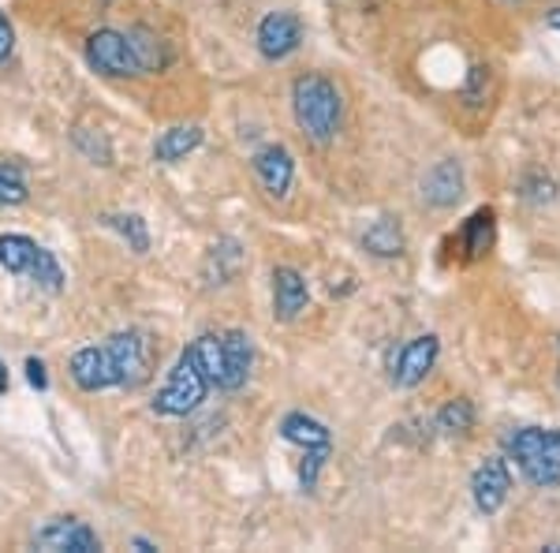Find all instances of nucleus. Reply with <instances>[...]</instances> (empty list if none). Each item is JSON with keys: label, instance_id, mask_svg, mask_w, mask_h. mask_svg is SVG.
Returning <instances> with one entry per match:
<instances>
[{"label": "nucleus", "instance_id": "10", "mask_svg": "<svg viewBox=\"0 0 560 553\" xmlns=\"http://www.w3.org/2000/svg\"><path fill=\"white\" fill-rule=\"evenodd\" d=\"M34 542L52 553H97L102 550V539H97L83 520H75V516H57V520H49Z\"/></svg>", "mask_w": 560, "mask_h": 553}, {"label": "nucleus", "instance_id": "25", "mask_svg": "<svg viewBox=\"0 0 560 553\" xmlns=\"http://www.w3.org/2000/svg\"><path fill=\"white\" fill-rule=\"evenodd\" d=\"M26 277H31L34 285L42 288V292H52V296L65 288V269H60L57 255H52V251H45V247H38V255H34L31 269H26Z\"/></svg>", "mask_w": 560, "mask_h": 553}, {"label": "nucleus", "instance_id": "36", "mask_svg": "<svg viewBox=\"0 0 560 553\" xmlns=\"http://www.w3.org/2000/svg\"><path fill=\"white\" fill-rule=\"evenodd\" d=\"M541 550H546V553H560V542H546Z\"/></svg>", "mask_w": 560, "mask_h": 553}, {"label": "nucleus", "instance_id": "7", "mask_svg": "<svg viewBox=\"0 0 560 553\" xmlns=\"http://www.w3.org/2000/svg\"><path fill=\"white\" fill-rule=\"evenodd\" d=\"M105 352H108V359H113V367H116V385L135 389V385L147 382L150 362H147V341H142V333H135V330L113 333L108 344H105Z\"/></svg>", "mask_w": 560, "mask_h": 553}, {"label": "nucleus", "instance_id": "13", "mask_svg": "<svg viewBox=\"0 0 560 553\" xmlns=\"http://www.w3.org/2000/svg\"><path fill=\"white\" fill-rule=\"evenodd\" d=\"M250 165H255L261 187H266L273 198H284L292 192V180H295V158L288 153V147H280V142H269V147L255 150V158H250Z\"/></svg>", "mask_w": 560, "mask_h": 553}, {"label": "nucleus", "instance_id": "19", "mask_svg": "<svg viewBox=\"0 0 560 553\" xmlns=\"http://www.w3.org/2000/svg\"><path fill=\"white\" fill-rule=\"evenodd\" d=\"M478 423V412L475 404L467 401V396H453V401H445L438 407V415H433V430L445 434V438H467V434L475 430Z\"/></svg>", "mask_w": 560, "mask_h": 553}, {"label": "nucleus", "instance_id": "4", "mask_svg": "<svg viewBox=\"0 0 560 553\" xmlns=\"http://www.w3.org/2000/svg\"><path fill=\"white\" fill-rule=\"evenodd\" d=\"M438 356H441V341L433 333H419L411 337L408 344H400V352L388 362V382L396 389H415L427 382V375L438 367Z\"/></svg>", "mask_w": 560, "mask_h": 553}, {"label": "nucleus", "instance_id": "35", "mask_svg": "<svg viewBox=\"0 0 560 553\" xmlns=\"http://www.w3.org/2000/svg\"><path fill=\"white\" fill-rule=\"evenodd\" d=\"M8 393V370H4V362H0V396Z\"/></svg>", "mask_w": 560, "mask_h": 553}, {"label": "nucleus", "instance_id": "1", "mask_svg": "<svg viewBox=\"0 0 560 553\" xmlns=\"http://www.w3.org/2000/svg\"><path fill=\"white\" fill-rule=\"evenodd\" d=\"M292 116L300 131L318 147H329L345 124V94L329 76L306 71L292 83Z\"/></svg>", "mask_w": 560, "mask_h": 553}, {"label": "nucleus", "instance_id": "21", "mask_svg": "<svg viewBox=\"0 0 560 553\" xmlns=\"http://www.w3.org/2000/svg\"><path fill=\"white\" fill-rule=\"evenodd\" d=\"M128 42H131L135 60H139V71H161L168 65L165 42H161L153 31H147V26H135V31H128Z\"/></svg>", "mask_w": 560, "mask_h": 553}, {"label": "nucleus", "instance_id": "32", "mask_svg": "<svg viewBox=\"0 0 560 553\" xmlns=\"http://www.w3.org/2000/svg\"><path fill=\"white\" fill-rule=\"evenodd\" d=\"M26 382H31L34 389H49V375H45L42 359H26Z\"/></svg>", "mask_w": 560, "mask_h": 553}, {"label": "nucleus", "instance_id": "9", "mask_svg": "<svg viewBox=\"0 0 560 553\" xmlns=\"http://www.w3.org/2000/svg\"><path fill=\"white\" fill-rule=\"evenodd\" d=\"M467 176H464V161L456 158H441L427 176H422V203L433 210H453L464 198Z\"/></svg>", "mask_w": 560, "mask_h": 553}, {"label": "nucleus", "instance_id": "29", "mask_svg": "<svg viewBox=\"0 0 560 553\" xmlns=\"http://www.w3.org/2000/svg\"><path fill=\"white\" fill-rule=\"evenodd\" d=\"M71 139H75V147L86 153L94 165H113V150H108V139L90 128H75L71 131Z\"/></svg>", "mask_w": 560, "mask_h": 553}, {"label": "nucleus", "instance_id": "8", "mask_svg": "<svg viewBox=\"0 0 560 553\" xmlns=\"http://www.w3.org/2000/svg\"><path fill=\"white\" fill-rule=\"evenodd\" d=\"M303 45V20L295 12H269L258 23V53L266 60H288Z\"/></svg>", "mask_w": 560, "mask_h": 553}, {"label": "nucleus", "instance_id": "37", "mask_svg": "<svg viewBox=\"0 0 560 553\" xmlns=\"http://www.w3.org/2000/svg\"><path fill=\"white\" fill-rule=\"evenodd\" d=\"M557 389H560V337H557Z\"/></svg>", "mask_w": 560, "mask_h": 553}, {"label": "nucleus", "instance_id": "18", "mask_svg": "<svg viewBox=\"0 0 560 553\" xmlns=\"http://www.w3.org/2000/svg\"><path fill=\"white\" fill-rule=\"evenodd\" d=\"M206 131L198 128V124H179V128H168L158 135V142H153V161H165V165H173V161H184L187 153L202 147Z\"/></svg>", "mask_w": 560, "mask_h": 553}, {"label": "nucleus", "instance_id": "6", "mask_svg": "<svg viewBox=\"0 0 560 553\" xmlns=\"http://www.w3.org/2000/svg\"><path fill=\"white\" fill-rule=\"evenodd\" d=\"M86 60H90V68L102 71V76H142L139 60H135V53H131L128 34H120V31H94L90 34Z\"/></svg>", "mask_w": 560, "mask_h": 553}, {"label": "nucleus", "instance_id": "16", "mask_svg": "<svg viewBox=\"0 0 560 553\" xmlns=\"http://www.w3.org/2000/svg\"><path fill=\"white\" fill-rule=\"evenodd\" d=\"M363 247H366V255H374V258H400L404 251H408V235H404L400 217L385 214V217H377V221H370L363 232Z\"/></svg>", "mask_w": 560, "mask_h": 553}, {"label": "nucleus", "instance_id": "17", "mask_svg": "<svg viewBox=\"0 0 560 553\" xmlns=\"http://www.w3.org/2000/svg\"><path fill=\"white\" fill-rule=\"evenodd\" d=\"M280 438H284L288 446H300V449H332L329 426L318 423L306 412H288L284 419H280Z\"/></svg>", "mask_w": 560, "mask_h": 553}, {"label": "nucleus", "instance_id": "2", "mask_svg": "<svg viewBox=\"0 0 560 553\" xmlns=\"http://www.w3.org/2000/svg\"><path fill=\"white\" fill-rule=\"evenodd\" d=\"M504 457L535 489H560V426H516L504 438Z\"/></svg>", "mask_w": 560, "mask_h": 553}, {"label": "nucleus", "instance_id": "15", "mask_svg": "<svg viewBox=\"0 0 560 553\" xmlns=\"http://www.w3.org/2000/svg\"><path fill=\"white\" fill-rule=\"evenodd\" d=\"M71 382L86 393H97V389H113L116 385V367L108 359L105 348H79L71 356Z\"/></svg>", "mask_w": 560, "mask_h": 553}, {"label": "nucleus", "instance_id": "31", "mask_svg": "<svg viewBox=\"0 0 560 553\" xmlns=\"http://www.w3.org/2000/svg\"><path fill=\"white\" fill-rule=\"evenodd\" d=\"M12 49H15V31H12V23H8V15L0 12V65L12 57Z\"/></svg>", "mask_w": 560, "mask_h": 553}, {"label": "nucleus", "instance_id": "30", "mask_svg": "<svg viewBox=\"0 0 560 553\" xmlns=\"http://www.w3.org/2000/svg\"><path fill=\"white\" fill-rule=\"evenodd\" d=\"M31 192H26V180L15 165H0V206H23Z\"/></svg>", "mask_w": 560, "mask_h": 553}, {"label": "nucleus", "instance_id": "14", "mask_svg": "<svg viewBox=\"0 0 560 553\" xmlns=\"http://www.w3.org/2000/svg\"><path fill=\"white\" fill-rule=\"evenodd\" d=\"M311 303V285L295 266H277L273 269V319L277 322H295Z\"/></svg>", "mask_w": 560, "mask_h": 553}, {"label": "nucleus", "instance_id": "24", "mask_svg": "<svg viewBox=\"0 0 560 553\" xmlns=\"http://www.w3.org/2000/svg\"><path fill=\"white\" fill-rule=\"evenodd\" d=\"M520 198L527 206H535V210H546V206H553L560 198V187L546 172H527V176L520 180Z\"/></svg>", "mask_w": 560, "mask_h": 553}, {"label": "nucleus", "instance_id": "34", "mask_svg": "<svg viewBox=\"0 0 560 553\" xmlns=\"http://www.w3.org/2000/svg\"><path fill=\"white\" fill-rule=\"evenodd\" d=\"M135 550H142V553H153V550H158V546H153L150 539H135Z\"/></svg>", "mask_w": 560, "mask_h": 553}, {"label": "nucleus", "instance_id": "28", "mask_svg": "<svg viewBox=\"0 0 560 553\" xmlns=\"http://www.w3.org/2000/svg\"><path fill=\"white\" fill-rule=\"evenodd\" d=\"M332 449H303V464H300V489L303 494H314L318 489V479L325 464H329Z\"/></svg>", "mask_w": 560, "mask_h": 553}, {"label": "nucleus", "instance_id": "12", "mask_svg": "<svg viewBox=\"0 0 560 553\" xmlns=\"http://www.w3.org/2000/svg\"><path fill=\"white\" fill-rule=\"evenodd\" d=\"M250 367H255V344L243 330H229L221 337V385L224 393H236L247 385Z\"/></svg>", "mask_w": 560, "mask_h": 553}, {"label": "nucleus", "instance_id": "5", "mask_svg": "<svg viewBox=\"0 0 560 553\" xmlns=\"http://www.w3.org/2000/svg\"><path fill=\"white\" fill-rule=\"evenodd\" d=\"M509 494H512V464H509V457H486L482 464L475 468V475H471V502H475V509L490 520V516H497L504 509V502H509Z\"/></svg>", "mask_w": 560, "mask_h": 553}, {"label": "nucleus", "instance_id": "26", "mask_svg": "<svg viewBox=\"0 0 560 553\" xmlns=\"http://www.w3.org/2000/svg\"><path fill=\"white\" fill-rule=\"evenodd\" d=\"M191 352L202 367V375L210 378V385L221 382V337L217 333H202L198 341H191Z\"/></svg>", "mask_w": 560, "mask_h": 553}, {"label": "nucleus", "instance_id": "22", "mask_svg": "<svg viewBox=\"0 0 560 553\" xmlns=\"http://www.w3.org/2000/svg\"><path fill=\"white\" fill-rule=\"evenodd\" d=\"M34 255H38V243H34L31 235H20V232L0 235V266H4L8 274L26 277V269H31Z\"/></svg>", "mask_w": 560, "mask_h": 553}, {"label": "nucleus", "instance_id": "33", "mask_svg": "<svg viewBox=\"0 0 560 553\" xmlns=\"http://www.w3.org/2000/svg\"><path fill=\"white\" fill-rule=\"evenodd\" d=\"M546 31H557L560 34V4H553L546 12Z\"/></svg>", "mask_w": 560, "mask_h": 553}, {"label": "nucleus", "instance_id": "11", "mask_svg": "<svg viewBox=\"0 0 560 553\" xmlns=\"http://www.w3.org/2000/svg\"><path fill=\"white\" fill-rule=\"evenodd\" d=\"M456 255L459 262H482L497 243V210L493 206H478V210L459 224L456 232Z\"/></svg>", "mask_w": 560, "mask_h": 553}, {"label": "nucleus", "instance_id": "23", "mask_svg": "<svg viewBox=\"0 0 560 553\" xmlns=\"http://www.w3.org/2000/svg\"><path fill=\"white\" fill-rule=\"evenodd\" d=\"M105 224L113 232L124 235V243H128L135 255H147V251H150V229H147V221H142L139 214H108Z\"/></svg>", "mask_w": 560, "mask_h": 553}, {"label": "nucleus", "instance_id": "27", "mask_svg": "<svg viewBox=\"0 0 560 553\" xmlns=\"http://www.w3.org/2000/svg\"><path fill=\"white\" fill-rule=\"evenodd\" d=\"M490 83H493V68L490 65H471V71H467V83H464V90H459L464 105L482 108L486 97H490Z\"/></svg>", "mask_w": 560, "mask_h": 553}, {"label": "nucleus", "instance_id": "20", "mask_svg": "<svg viewBox=\"0 0 560 553\" xmlns=\"http://www.w3.org/2000/svg\"><path fill=\"white\" fill-rule=\"evenodd\" d=\"M240 266H243L240 243L236 240H221L210 251V258H206V280H210V285H229V280L240 274Z\"/></svg>", "mask_w": 560, "mask_h": 553}, {"label": "nucleus", "instance_id": "3", "mask_svg": "<svg viewBox=\"0 0 560 553\" xmlns=\"http://www.w3.org/2000/svg\"><path fill=\"white\" fill-rule=\"evenodd\" d=\"M206 393H210V378L202 375V367H198L191 344H187L184 356L176 359L173 375H168L165 389H161V393L153 396V412H158V415H173V419H179V415H191L195 407L206 401Z\"/></svg>", "mask_w": 560, "mask_h": 553}]
</instances>
